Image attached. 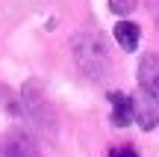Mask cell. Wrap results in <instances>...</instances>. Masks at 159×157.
<instances>
[{
	"mask_svg": "<svg viewBox=\"0 0 159 157\" xmlns=\"http://www.w3.org/2000/svg\"><path fill=\"white\" fill-rule=\"evenodd\" d=\"M74 59L85 77L103 80L109 71V47L100 33H80L74 39Z\"/></svg>",
	"mask_w": 159,
	"mask_h": 157,
	"instance_id": "obj_1",
	"label": "cell"
},
{
	"mask_svg": "<svg viewBox=\"0 0 159 157\" xmlns=\"http://www.w3.org/2000/svg\"><path fill=\"white\" fill-rule=\"evenodd\" d=\"M130 107H133V122H139L142 130H153L159 125V98H153L150 92L139 89L136 95H130Z\"/></svg>",
	"mask_w": 159,
	"mask_h": 157,
	"instance_id": "obj_2",
	"label": "cell"
},
{
	"mask_svg": "<svg viewBox=\"0 0 159 157\" xmlns=\"http://www.w3.org/2000/svg\"><path fill=\"white\" fill-rule=\"evenodd\" d=\"M0 157H35V145L27 134L9 130L0 136Z\"/></svg>",
	"mask_w": 159,
	"mask_h": 157,
	"instance_id": "obj_3",
	"label": "cell"
},
{
	"mask_svg": "<svg viewBox=\"0 0 159 157\" xmlns=\"http://www.w3.org/2000/svg\"><path fill=\"white\" fill-rule=\"evenodd\" d=\"M139 83H142L144 92L159 98V56L156 53H144L139 59Z\"/></svg>",
	"mask_w": 159,
	"mask_h": 157,
	"instance_id": "obj_4",
	"label": "cell"
},
{
	"mask_svg": "<svg viewBox=\"0 0 159 157\" xmlns=\"http://www.w3.org/2000/svg\"><path fill=\"white\" fill-rule=\"evenodd\" d=\"M109 104H112V125L127 128L133 122V107H130V95L124 92H109Z\"/></svg>",
	"mask_w": 159,
	"mask_h": 157,
	"instance_id": "obj_5",
	"label": "cell"
},
{
	"mask_svg": "<svg viewBox=\"0 0 159 157\" xmlns=\"http://www.w3.org/2000/svg\"><path fill=\"white\" fill-rule=\"evenodd\" d=\"M139 39H142V30H139V24H133V21H121V24H115V42H118L124 51H136V47H139Z\"/></svg>",
	"mask_w": 159,
	"mask_h": 157,
	"instance_id": "obj_6",
	"label": "cell"
},
{
	"mask_svg": "<svg viewBox=\"0 0 159 157\" xmlns=\"http://www.w3.org/2000/svg\"><path fill=\"white\" fill-rule=\"evenodd\" d=\"M139 0H109V9L115 12V15H130L133 9H136Z\"/></svg>",
	"mask_w": 159,
	"mask_h": 157,
	"instance_id": "obj_7",
	"label": "cell"
},
{
	"mask_svg": "<svg viewBox=\"0 0 159 157\" xmlns=\"http://www.w3.org/2000/svg\"><path fill=\"white\" fill-rule=\"evenodd\" d=\"M106 157H139L136 154V148H130V145H121V148H112Z\"/></svg>",
	"mask_w": 159,
	"mask_h": 157,
	"instance_id": "obj_8",
	"label": "cell"
}]
</instances>
